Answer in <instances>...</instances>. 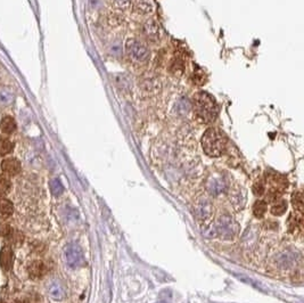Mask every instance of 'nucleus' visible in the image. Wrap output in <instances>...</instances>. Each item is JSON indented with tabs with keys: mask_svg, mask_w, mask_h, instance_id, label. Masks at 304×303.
<instances>
[{
	"mask_svg": "<svg viewBox=\"0 0 304 303\" xmlns=\"http://www.w3.org/2000/svg\"><path fill=\"white\" fill-rule=\"evenodd\" d=\"M193 106L195 114L204 123L213 122L219 113V107L215 97L205 91H201L194 96Z\"/></svg>",
	"mask_w": 304,
	"mask_h": 303,
	"instance_id": "nucleus-1",
	"label": "nucleus"
},
{
	"mask_svg": "<svg viewBox=\"0 0 304 303\" xmlns=\"http://www.w3.org/2000/svg\"><path fill=\"white\" fill-rule=\"evenodd\" d=\"M202 146L206 155L219 158L227 148V137L221 130L210 128L203 134Z\"/></svg>",
	"mask_w": 304,
	"mask_h": 303,
	"instance_id": "nucleus-2",
	"label": "nucleus"
},
{
	"mask_svg": "<svg viewBox=\"0 0 304 303\" xmlns=\"http://www.w3.org/2000/svg\"><path fill=\"white\" fill-rule=\"evenodd\" d=\"M127 53L136 63H145L151 57V51L146 44L137 39H129L127 43Z\"/></svg>",
	"mask_w": 304,
	"mask_h": 303,
	"instance_id": "nucleus-3",
	"label": "nucleus"
},
{
	"mask_svg": "<svg viewBox=\"0 0 304 303\" xmlns=\"http://www.w3.org/2000/svg\"><path fill=\"white\" fill-rule=\"evenodd\" d=\"M234 227H232V219L229 216H222L213 226V236H220L229 239L234 236Z\"/></svg>",
	"mask_w": 304,
	"mask_h": 303,
	"instance_id": "nucleus-4",
	"label": "nucleus"
},
{
	"mask_svg": "<svg viewBox=\"0 0 304 303\" xmlns=\"http://www.w3.org/2000/svg\"><path fill=\"white\" fill-rule=\"evenodd\" d=\"M28 271H29L30 277H31L32 279L38 280V279L43 278V277L46 276L47 265H46V263L43 262V261L35 260L29 264Z\"/></svg>",
	"mask_w": 304,
	"mask_h": 303,
	"instance_id": "nucleus-5",
	"label": "nucleus"
},
{
	"mask_svg": "<svg viewBox=\"0 0 304 303\" xmlns=\"http://www.w3.org/2000/svg\"><path fill=\"white\" fill-rule=\"evenodd\" d=\"M1 170L9 177H14L21 172V162L14 158L5 159L1 162Z\"/></svg>",
	"mask_w": 304,
	"mask_h": 303,
	"instance_id": "nucleus-6",
	"label": "nucleus"
},
{
	"mask_svg": "<svg viewBox=\"0 0 304 303\" xmlns=\"http://www.w3.org/2000/svg\"><path fill=\"white\" fill-rule=\"evenodd\" d=\"M14 263V253L8 246H3L0 251V267L3 271H9Z\"/></svg>",
	"mask_w": 304,
	"mask_h": 303,
	"instance_id": "nucleus-7",
	"label": "nucleus"
},
{
	"mask_svg": "<svg viewBox=\"0 0 304 303\" xmlns=\"http://www.w3.org/2000/svg\"><path fill=\"white\" fill-rule=\"evenodd\" d=\"M144 35L151 41H157L160 39V27L155 20H147L144 24Z\"/></svg>",
	"mask_w": 304,
	"mask_h": 303,
	"instance_id": "nucleus-8",
	"label": "nucleus"
},
{
	"mask_svg": "<svg viewBox=\"0 0 304 303\" xmlns=\"http://www.w3.org/2000/svg\"><path fill=\"white\" fill-rule=\"evenodd\" d=\"M212 215V207L208 201H202L197 204L196 207V216L200 222H204L206 220L211 218Z\"/></svg>",
	"mask_w": 304,
	"mask_h": 303,
	"instance_id": "nucleus-9",
	"label": "nucleus"
},
{
	"mask_svg": "<svg viewBox=\"0 0 304 303\" xmlns=\"http://www.w3.org/2000/svg\"><path fill=\"white\" fill-rule=\"evenodd\" d=\"M134 9L139 14H151L154 10L152 0H137Z\"/></svg>",
	"mask_w": 304,
	"mask_h": 303,
	"instance_id": "nucleus-10",
	"label": "nucleus"
},
{
	"mask_svg": "<svg viewBox=\"0 0 304 303\" xmlns=\"http://www.w3.org/2000/svg\"><path fill=\"white\" fill-rule=\"evenodd\" d=\"M0 129L6 134L13 133L16 130V122L12 117H5L0 122Z\"/></svg>",
	"mask_w": 304,
	"mask_h": 303,
	"instance_id": "nucleus-11",
	"label": "nucleus"
},
{
	"mask_svg": "<svg viewBox=\"0 0 304 303\" xmlns=\"http://www.w3.org/2000/svg\"><path fill=\"white\" fill-rule=\"evenodd\" d=\"M14 205L7 198H0V216L3 218H8L13 215Z\"/></svg>",
	"mask_w": 304,
	"mask_h": 303,
	"instance_id": "nucleus-12",
	"label": "nucleus"
},
{
	"mask_svg": "<svg viewBox=\"0 0 304 303\" xmlns=\"http://www.w3.org/2000/svg\"><path fill=\"white\" fill-rule=\"evenodd\" d=\"M226 189V185L220 179H213L209 185V190L212 193V195H219Z\"/></svg>",
	"mask_w": 304,
	"mask_h": 303,
	"instance_id": "nucleus-13",
	"label": "nucleus"
},
{
	"mask_svg": "<svg viewBox=\"0 0 304 303\" xmlns=\"http://www.w3.org/2000/svg\"><path fill=\"white\" fill-rule=\"evenodd\" d=\"M14 145L7 137L0 136V155H8L13 152Z\"/></svg>",
	"mask_w": 304,
	"mask_h": 303,
	"instance_id": "nucleus-14",
	"label": "nucleus"
},
{
	"mask_svg": "<svg viewBox=\"0 0 304 303\" xmlns=\"http://www.w3.org/2000/svg\"><path fill=\"white\" fill-rule=\"evenodd\" d=\"M287 210V203L284 200H277L271 207V213L273 216H283Z\"/></svg>",
	"mask_w": 304,
	"mask_h": 303,
	"instance_id": "nucleus-15",
	"label": "nucleus"
},
{
	"mask_svg": "<svg viewBox=\"0 0 304 303\" xmlns=\"http://www.w3.org/2000/svg\"><path fill=\"white\" fill-rule=\"evenodd\" d=\"M12 189V182L5 175H0V196H5Z\"/></svg>",
	"mask_w": 304,
	"mask_h": 303,
	"instance_id": "nucleus-16",
	"label": "nucleus"
},
{
	"mask_svg": "<svg viewBox=\"0 0 304 303\" xmlns=\"http://www.w3.org/2000/svg\"><path fill=\"white\" fill-rule=\"evenodd\" d=\"M67 257H69V261L71 264L76 265L79 263V261L82 260V253L81 251L79 250L78 248H73L69 250V254H67Z\"/></svg>",
	"mask_w": 304,
	"mask_h": 303,
	"instance_id": "nucleus-17",
	"label": "nucleus"
},
{
	"mask_svg": "<svg viewBox=\"0 0 304 303\" xmlns=\"http://www.w3.org/2000/svg\"><path fill=\"white\" fill-rule=\"evenodd\" d=\"M266 212V203L264 201H257L253 205V213L257 218H262Z\"/></svg>",
	"mask_w": 304,
	"mask_h": 303,
	"instance_id": "nucleus-18",
	"label": "nucleus"
},
{
	"mask_svg": "<svg viewBox=\"0 0 304 303\" xmlns=\"http://www.w3.org/2000/svg\"><path fill=\"white\" fill-rule=\"evenodd\" d=\"M292 202L294 208L298 210L300 213L303 212V195L301 192H296L293 194L292 196Z\"/></svg>",
	"mask_w": 304,
	"mask_h": 303,
	"instance_id": "nucleus-19",
	"label": "nucleus"
},
{
	"mask_svg": "<svg viewBox=\"0 0 304 303\" xmlns=\"http://www.w3.org/2000/svg\"><path fill=\"white\" fill-rule=\"evenodd\" d=\"M14 98V95L10 91L2 89L0 90V105H8L9 103H12Z\"/></svg>",
	"mask_w": 304,
	"mask_h": 303,
	"instance_id": "nucleus-20",
	"label": "nucleus"
},
{
	"mask_svg": "<svg viewBox=\"0 0 304 303\" xmlns=\"http://www.w3.org/2000/svg\"><path fill=\"white\" fill-rule=\"evenodd\" d=\"M8 237L10 238V243H12V244H14V245H21L24 241L23 234H22L21 231H18V230L10 231Z\"/></svg>",
	"mask_w": 304,
	"mask_h": 303,
	"instance_id": "nucleus-21",
	"label": "nucleus"
},
{
	"mask_svg": "<svg viewBox=\"0 0 304 303\" xmlns=\"http://www.w3.org/2000/svg\"><path fill=\"white\" fill-rule=\"evenodd\" d=\"M183 69H185V64H183V62L180 58H177V61L172 63V67H171L172 73L174 74L178 73V76H180V74H182Z\"/></svg>",
	"mask_w": 304,
	"mask_h": 303,
	"instance_id": "nucleus-22",
	"label": "nucleus"
},
{
	"mask_svg": "<svg viewBox=\"0 0 304 303\" xmlns=\"http://www.w3.org/2000/svg\"><path fill=\"white\" fill-rule=\"evenodd\" d=\"M235 275H236V277H237L238 279H241L242 282H244V283H247V284H250V285L254 286L255 289H259V290L263 291V289H262L261 285H260V283L255 282L254 279H252V278H249V277H247V276H244V275H239V274H235Z\"/></svg>",
	"mask_w": 304,
	"mask_h": 303,
	"instance_id": "nucleus-23",
	"label": "nucleus"
},
{
	"mask_svg": "<svg viewBox=\"0 0 304 303\" xmlns=\"http://www.w3.org/2000/svg\"><path fill=\"white\" fill-rule=\"evenodd\" d=\"M264 184L262 181H257L254 184V186H253V193H254V195H257V196H261V195H263V193H264Z\"/></svg>",
	"mask_w": 304,
	"mask_h": 303,
	"instance_id": "nucleus-24",
	"label": "nucleus"
},
{
	"mask_svg": "<svg viewBox=\"0 0 304 303\" xmlns=\"http://www.w3.org/2000/svg\"><path fill=\"white\" fill-rule=\"evenodd\" d=\"M116 7L119 8H126V7L130 3V0H111Z\"/></svg>",
	"mask_w": 304,
	"mask_h": 303,
	"instance_id": "nucleus-25",
	"label": "nucleus"
},
{
	"mask_svg": "<svg viewBox=\"0 0 304 303\" xmlns=\"http://www.w3.org/2000/svg\"><path fill=\"white\" fill-rule=\"evenodd\" d=\"M13 303H29V302L24 300H15Z\"/></svg>",
	"mask_w": 304,
	"mask_h": 303,
	"instance_id": "nucleus-26",
	"label": "nucleus"
},
{
	"mask_svg": "<svg viewBox=\"0 0 304 303\" xmlns=\"http://www.w3.org/2000/svg\"><path fill=\"white\" fill-rule=\"evenodd\" d=\"M156 303H167V302H165V301H157Z\"/></svg>",
	"mask_w": 304,
	"mask_h": 303,
	"instance_id": "nucleus-27",
	"label": "nucleus"
},
{
	"mask_svg": "<svg viewBox=\"0 0 304 303\" xmlns=\"http://www.w3.org/2000/svg\"><path fill=\"white\" fill-rule=\"evenodd\" d=\"M0 303H6L5 301H2V300H0Z\"/></svg>",
	"mask_w": 304,
	"mask_h": 303,
	"instance_id": "nucleus-28",
	"label": "nucleus"
}]
</instances>
